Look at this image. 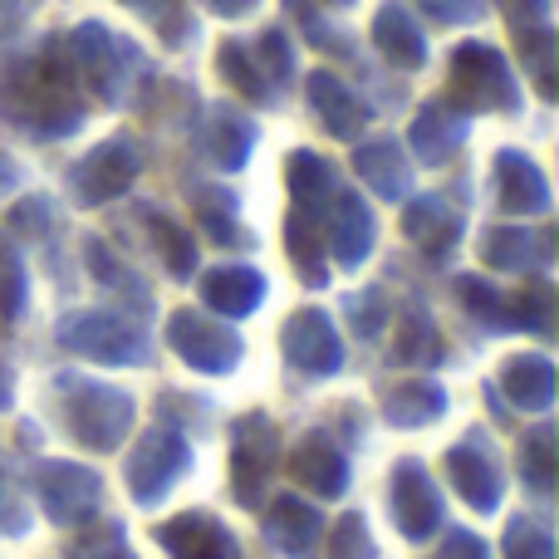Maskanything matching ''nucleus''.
<instances>
[{
	"mask_svg": "<svg viewBox=\"0 0 559 559\" xmlns=\"http://www.w3.org/2000/svg\"><path fill=\"white\" fill-rule=\"evenodd\" d=\"M373 35H378V45H383L393 59H403V64H423V35L407 25V15L397 5H388L383 15H378Z\"/></svg>",
	"mask_w": 559,
	"mask_h": 559,
	"instance_id": "nucleus-1",
	"label": "nucleus"
},
{
	"mask_svg": "<svg viewBox=\"0 0 559 559\" xmlns=\"http://www.w3.org/2000/svg\"><path fill=\"white\" fill-rule=\"evenodd\" d=\"M309 94H314L319 114L329 118V128H334V133L348 138V133L358 128V114H364V108H354V98H348L329 74H314V79H309Z\"/></svg>",
	"mask_w": 559,
	"mask_h": 559,
	"instance_id": "nucleus-2",
	"label": "nucleus"
},
{
	"mask_svg": "<svg viewBox=\"0 0 559 559\" xmlns=\"http://www.w3.org/2000/svg\"><path fill=\"white\" fill-rule=\"evenodd\" d=\"M212 5H216V10H222V15H241V10H246V5H251V0H212Z\"/></svg>",
	"mask_w": 559,
	"mask_h": 559,
	"instance_id": "nucleus-3",
	"label": "nucleus"
}]
</instances>
